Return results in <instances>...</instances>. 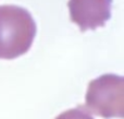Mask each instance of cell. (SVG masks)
<instances>
[{"label": "cell", "instance_id": "6da1fadb", "mask_svg": "<svg viewBox=\"0 0 124 119\" xmlns=\"http://www.w3.org/2000/svg\"><path fill=\"white\" fill-rule=\"evenodd\" d=\"M36 35V24L27 10L0 6V59H14L28 51Z\"/></svg>", "mask_w": 124, "mask_h": 119}, {"label": "cell", "instance_id": "7a4b0ae2", "mask_svg": "<svg viewBox=\"0 0 124 119\" xmlns=\"http://www.w3.org/2000/svg\"><path fill=\"white\" fill-rule=\"evenodd\" d=\"M85 107L102 118H123L124 79L116 74H103L88 84Z\"/></svg>", "mask_w": 124, "mask_h": 119}, {"label": "cell", "instance_id": "3957f363", "mask_svg": "<svg viewBox=\"0 0 124 119\" xmlns=\"http://www.w3.org/2000/svg\"><path fill=\"white\" fill-rule=\"evenodd\" d=\"M111 3L112 0H70L71 21L82 32L103 26L111 17Z\"/></svg>", "mask_w": 124, "mask_h": 119}, {"label": "cell", "instance_id": "277c9868", "mask_svg": "<svg viewBox=\"0 0 124 119\" xmlns=\"http://www.w3.org/2000/svg\"><path fill=\"white\" fill-rule=\"evenodd\" d=\"M56 119H94L88 113L85 106H77L76 108L73 109H68V110L63 111L62 114L58 116Z\"/></svg>", "mask_w": 124, "mask_h": 119}]
</instances>
